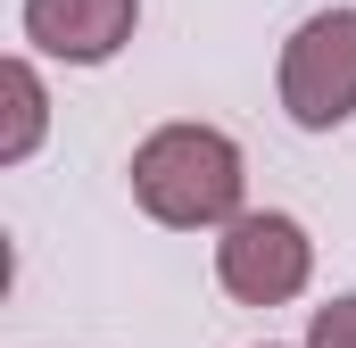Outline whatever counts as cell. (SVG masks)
Returning a JSON list of instances; mask_svg holds the SVG:
<instances>
[{"mask_svg": "<svg viewBox=\"0 0 356 348\" xmlns=\"http://www.w3.org/2000/svg\"><path fill=\"white\" fill-rule=\"evenodd\" d=\"M266 348H273V340H266Z\"/></svg>", "mask_w": 356, "mask_h": 348, "instance_id": "cell-7", "label": "cell"}, {"mask_svg": "<svg viewBox=\"0 0 356 348\" xmlns=\"http://www.w3.org/2000/svg\"><path fill=\"white\" fill-rule=\"evenodd\" d=\"M307 348H356V290H348V299H332V307H315Z\"/></svg>", "mask_w": 356, "mask_h": 348, "instance_id": "cell-6", "label": "cell"}, {"mask_svg": "<svg viewBox=\"0 0 356 348\" xmlns=\"http://www.w3.org/2000/svg\"><path fill=\"white\" fill-rule=\"evenodd\" d=\"M216 282L241 299V307H290L307 282H315V241L298 216L282 207H241L216 241Z\"/></svg>", "mask_w": 356, "mask_h": 348, "instance_id": "cell-3", "label": "cell"}, {"mask_svg": "<svg viewBox=\"0 0 356 348\" xmlns=\"http://www.w3.org/2000/svg\"><path fill=\"white\" fill-rule=\"evenodd\" d=\"M241 191H249L241 141L216 125H158L133 150V199L166 232H224L241 216Z\"/></svg>", "mask_w": 356, "mask_h": 348, "instance_id": "cell-1", "label": "cell"}, {"mask_svg": "<svg viewBox=\"0 0 356 348\" xmlns=\"http://www.w3.org/2000/svg\"><path fill=\"white\" fill-rule=\"evenodd\" d=\"M282 116L298 133H340L356 116V8H315L282 42Z\"/></svg>", "mask_w": 356, "mask_h": 348, "instance_id": "cell-2", "label": "cell"}, {"mask_svg": "<svg viewBox=\"0 0 356 348\" xmlns=\"http://www.w3.org/2000/svg\"><path fill=\"white\" fill-rule=\"evenodd\" d=\"M25 42L42 58H67V67H108L133 25H141V0H25L17 8Z\"/></svg>", "mask_w": 356, "mask_h": 348, "instance_id": "cell-4", "label": "cell"}, {"mask_svg": "<svg viewBox=\"0 0 356 348\" xmlns=\"http://www.w3.org/2000/svg\"><path fill=\"white\" fill-rule=\"evenodd\" d=\"M0 100H8V125H0V166H25L50 133V91L33 75V58H8L0 67Z\"/></svg>", "mask_w": 356, "mask_h": 348, "instance_id": "cell-5", "label": "cell"}]
</instances>
